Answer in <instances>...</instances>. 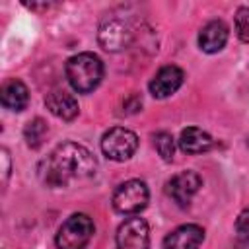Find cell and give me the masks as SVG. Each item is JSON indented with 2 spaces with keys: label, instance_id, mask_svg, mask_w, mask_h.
Returning a JSON list of instances; mask_svg holds the SVG:
<instances>
[{
  "label": "cell",
  "instance_id": "obj_1",
  "mask_svg": "<svg viewBox=\"0 0 249 249\" xmlns=\"http://www.w3.org/2000/svg\"><path fill=\"white\" fill-rule=\"evenodd\" d=\"M97 161L88 148L76 142H62L39 163V177L49 187H66L93 177Z\"/></svg>",
  "mask_w": 249,
  "mask_h": 249
},
{
  "label": "cell",
  "instance_id": "obj_2",
  "mask_svg": "<svg viewBox=\"0 0 249 249\" xmlns=\"http://www.w3.org/2000/svg\"><path fill=\"white\" fill-rule=\"evenodd\" d=\"M64 72L70 86L78 93H89L99 86L103 78V62L93 53H80L68 58Z\"/></svg>",
  "mask_w": 249,
  "mask_h": 249
},
{
  "label": "cell",
  "instance_id": "obj_3",
  "mask_svg": "<svg viewBox=\"0 0 249 249\" xmlns=\"http://www.w3.org/2000/svg\"><path fill=\"white\" fill-rule=\"evenodd\" d=\"M93 222L88 214H72L56 231L54 243L58 249H84L93 235Z\"/></svg>",
  "mask_w": 249,
  "mask_h": 249
},
{
  "label": "cell",
  "instance_id": "obj_4",
  "mask_svg": "<svg viewBox=\"0 0 249 249\" xmlns=\"http://www.w3.org/2000/svg\"><path fill=\"white\" fill-rule=\"evenodd\" d=\"M148 198L150 193L146 183L140 179H130L119 185L113 193V208L121 214H136L146 208Z\"/></svg>",
  "mask_w": 249,
  "mask_h": 249
},
{
  "label": "cell",
  "instance_id": "obj_5",
  "mask_svg": "<svg viewBox=\"0 0 249 249\" xmlns=\"http://www.w3.org/2000/svg\"><path fill=\"white\" fill-rule=\"evenodd\" d=\"M136 148H138V136L124 126H113L101 138V150L113 161L128 160L136 152Z\"/></svg>",
  "mask_w": 249,
  "mask_h": 249
},
{
  "label": "cell",
  "instance_id": "obj_6",
  "mask_svg": "<svg viewBox=\"0 0 249 249\" xmlns=\"http://www.w3.org/2000/svg\"><path fill=\"white\" fill-rule=\"evenodd\" d=\"M117 249H150V230L144 218H126L117 230Z\"/></svg>",
  "mask_w": 249,
  "mask_h": 249
},
{
  "label": "cell",
  "instance_id": "obj_7",
  "mask_svg": "<svg viewBox=\"0 0 249 249\" xmlns=\"http://www.w3.org/2000/svg\"><path fill=\"white\" fill-rule=\"evenodd\" d=\"M132 27L123 18H107L99 27V45L105 51L117 53L130 45Z\"/></svg>",
  "mask_w": 249,
  "mask_h": 249
},
{
  "label": "cell",
  "instance_id": "obj_8",
  "mask_svg": "<svg viewBox=\"0 0 249 249\" xmlns=\"http://www.w3.org/2000/svg\"><path fill=\"white\" fill-rule=\"evenodd\" d=\"M200 185H202V179L198 177V173L187 169V171H181L175 177H171V181L167 183V195L179 206H189L191 198L196 195Z\"/></svg>",
  "mask_w": 249,
  "mask_h": 249
},
{
  "label": "cell",
  "instance_id": "obj_9",
  "mask_svg": "<svg viewBox=\"0 0 249 249\" xmlns=\"http://www.w3.org/2000/svg\"><path fill=\"white\" fill-rule=\"evenodd\" d=\"M183 84V70L179 66L167 64L163 68H160L156 72V76L150 82V93L158 99L169 97L171 93H175Z\"/></svg>",
  "mask_w": 249,
  "mask_h": 249
},
{
  "label": "cell",
  "instance_id": "obj_10",
  "mask_svg": "<svg viewBox=\"0 0 249 249\" xmlns=\"http://www.w3.org/2000/svg\"><path fill=\"white\" fill-rule=\"evenodd\" d=\"M204 241V230L196 224H185L163 239V249H198Z\"/></svg>",
  "mask_w": 249,
  "mask_h": 249
},
{
  "label": "cell",
  "instance_id": "obj_11",
  "mask_svg": "<svg viewBox=\"0 0 249 249\" xmlns=\"http://www.w3.org/2000/svg\"><path fill=\"white\" fill-rule=\"evenodd\" d=\"M45 105L54 117H58L62 121H72L80 111L76 97L72 93H68L66 89H53L45 97Z\"/></svg>",
  "mask_w": 249,
  "mask_h": 249
},
{
  "label": "cell",
  "instance_id": "obj_12",
  "mask_svg": "<svg viewBox=\"0 0 249 249\" xmlns=\"http://www.w3.org/2000/svg\"><path fill=\"white\" fill-rule=\"evenodd\" d=\"M228 41V25L222 19L208 21L198 33V47L204 53H218Z\"/></svg>",
  "mask_w": 249,
  "mask_h": 249
},
{
  "label": "cell",
  "instance_id": "obj_13",
  "mask_svg": "<svg viewBox=\"0 0 249 249\" xmlns=\"http://www.w3.org/2000/svg\"><path fill=\"white\" fill-rule=\"evenodd\" d=\"M179 148L187 154H202L212 148V136L196 126H187L179 134Z\"/></svg>",
  "mask_w": 249,
  "mask_h": 249
},
{
  "label": "cell",
  "instance_id": "obj_14",
  "mask_svg": "<svg viewBox=\"0 0 249 249\" xmlns=\"http://www.w3.org/2000/svg\"><path fill=\"white\" fill-rule=\"evenodd\" d=\"M0 99H2V105L10 111H23L29 103V93H27V88L23 82L19 80H8L4 86H2V91H0Z\"/></svg>",
  "mask_w": 249,
  "mask_h": 249
},
{
  "label": "cell",
  "instance_id": "obj_15",
  "mask_svg": "<svg viewBox=\"0 0 249 249\" xmlns=\"http://www.w3.org/2000/svg\"><path fill=\"white\" fill-rule=\"evenodd\" d=\"M47 130H49V128H47V124H45L43 119H33V121H29V123L25 124V128H23V136H25V140H27V146L39 148V146L43 144V140H45Z\"/></svg>",
  "mask_w": 249,
  "mask_h": 249
},
{
  "label": "cell",
  "instance_id": "obj_16",
  "mask_svg": "<svg viewBox=\"0 0 249 249\" xmlns=\"http://www.w3.org/2000/svg\"><path fill=\"white\" fill-rule=\"evenodd\" d=\"M154 146L158 150V154L165 160V161H171L173 156H175V140L169 132H158L154 136Z\"/></svg>",
  "mask_w": 249,
  "mask_h": 249
},
{
  "label": "cell",
  "instance_id": "obj_17",
  "mask_svg": "<svg viewBox=\"0 0 249 249\" xmlns=\"http://www.w3.org/2000/svg\"><path fill=\"white\" fill-rule=\"evenodd\" d=\"M235 33L239 41L249 43V6H241L235 12Z\"/></svg>",
  "mask_w": 249,
  "mask_h": 249
},
{
  "label": "cell",
  "instance_id": "obj_18",
  "mask_svg": "<svg viewBox=\"0 0 249 249\" xmlns=\"http://www.w3.org/2000/svg\"><path fill=\"white\" fill-rule=\"evenodd\" d=\"M235 228H237L239 233H249V208L239 214V218L235 222Z\"/></svg>",
  "mask_w": 249,
  "mask_h": 249
},
{
  "label": "cell",
  "instance_id": "obj_19",
  "mask_svg": "<svg viewBox=\"0 0 249 249\" xmlns=\"http://www.w3.org/2000/svg\"><path fill=\"white\" fill-rule=\"evenodd\" d=\"M235 249H249V233H241V237L235 241Z\"/></svg>",
  "mask_w": 249,
  "mask_h": 249
},
{
  "label": "cell",
  "instance_id": "obj_20",
  "mask_svg": "<svg viewBox=\"0 0 249 249\" xmlns=\"http://www.w3.org/2000/svg\"><path fill=\"white\" fill-rule=\"evenodd\" d=\"M2 160H4V181H6L8 175H10V156H8V150H2Z\"/></svg>",
  "mask_w": 249,
  "mask_h": 249
}]
</instances>
